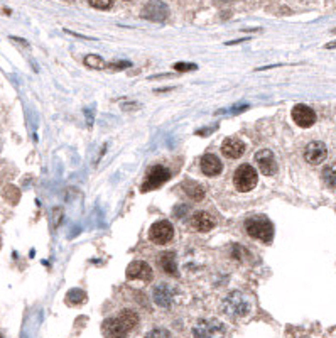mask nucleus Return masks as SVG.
<instances>
[{
    "label": "nucleus",
    "instance_id": "nucleus-24",
    "mask_svg": "<svg viewBox=\"0 0 336 338\" xmlns=\"http://www.w3.org/2000/svg\"><path fill=\"white\" fill-rule=\"evenodd\" d=\"M196 64L194 63H176L174 64V70L176 71H193L196 70Z\"/></svg>",
    "mask_w": 336,
    "mask_h": 338
},
{
    "label": "nucleus",
    "instance_id": "nucleus-3",
    "mask_svg": "<svg viewBox=\"0 0 336 338\" xmlns=\"http://www.w3.org/2000/svg\"><path fill=\"white\" fill-rule=\"evenodd\" d=\"M193 335L194 338H225L227 326L216 318H205L194 325Z\"/></svg>",
    "mask_w": 336,
    "mask_h": 338
},
{
    "label": "nucleus",
    "instance_id": "nucleus-2",
    "mask_svg": "<svg viewBox=\"0 0 336 338\" xmlns=\"http://www.w3.org/2000/svg\"><path fill=\"white\" fill-rule=\"evenodd\" d=\"M252 308H254L252 298L243 291H232L221 301V311L232 320H242V318L249 316Z\"/></svg>",
    "mask_w": 336,
    "mask_h": 338
},
{
    "label": "nucleus",
    "instance_id": "nucleus-5",
    "mask_svg": "<svg viewBox=\"0 0 336 338\" xmlns=\"http://www.w3.org/2000/svg\"><path fill=\"white\" fill-rule=\"evenodd\" d=\"M257 180H258L257 171H255L254 166H250V164L238 166L233 174L235 188L242 193H247V191H250V189H254L255 184H257Z\"/></svg>",
    "mask_w": 336,
    "mask_h": 338
},
{
    "label": "nucleus",
    "instance_id": "nucleus-28",
    "mask_svg": "<svg viewBox=\"0 0 336 338\" xmlns=\"http://www.w3.org/2000/svg\"><path fill=\"white\" fill-rule=\"evenodd\" d=\"M225 2H232V0H225Z\"/></svg>",
    "mask_w": 336,
    "mask_h": 338
},
{
    "label": "nucleus",
    "instance_id": "nucleus-27",
    "mask_svg": "<svg viewBox=\"0 0 336 338\" xmlns=\"http://www.w3.org/2000/svg\"><path fill=\"white\" fill-rule=\"evenodd\" d=\"M331 32H333V34H336V29H333V31H331Z\"/></svg>",
    "mask_w": 336,
    "mask_h": 338
},
{
    "label": "nucleus",
    "instance_id": "nucleus-26",
    "mask_svg": "<svg viewBox=\"0 0 336 338\" xmlns=\"http://www.w3.org/2000/svg\"><path fill=\"white\" fill-rule=\"evenodd\" d=\"M324 48H326V49H335L336 48V41H333V43H328Z\"/></svg>",
    "mask_w": 336,
    "mask_h": 338
},
{
    "label": "nucleus",
    "instance_id": "nucleus-8",
    "mask_svg": "<svg viewBox=\"0 0 336 338\" xmlns=\"http://www.w3.org/2000/svg\"><path fill=\"white\" fill-rule=\"evenodd\" d=\"M173 237H174V227L167 220H159L149 230V238L157 245L167 244V242L173 240Z\"/></svg>",
    "mask_w": 336,
    "mask_h": 338
},
{
    "label": "nucleus",
    "instance_id": "nucleus-12",
    "mask_svg": "<svg viewBox=\"0 0 336 338\" xmlns=\"http://www.w3.org/2000/svg\"><path fill=\"white\" fill-rule=\"evenodd\" d=\"M292 120L299 125V127L308 129V127H311V125L316 124V113L311 107L299 104L292 108Z\"/></svg>",
    "mask_w": 336,
    "mask_h": 338
},
{
    "label": "nucleus",
    "instance_id": "nucleus-19",
    "mask_svg": "<svg viewBox=\"0 0 336 338\" xmlns=\"http://www.w3.org/2000/svg\"><path fill=\"white\" fill-rule=\"evenodd\" d=\"M83 63H85L88 68H93V70H103V68L106 66L103 58H100V56H97V54H88L86 58L83 59Z\"/></svg>",
    "mask_w": 336,
    "mask_h": 338
},
{
    "label": "nucleus",
    "instance_id": "nucleus-14",
    "mask_svg": "<svg viewBox=\"0 0 336 338\" xmlns=\"http://www.w3.org/2000/svg\"><path fill=\"white\" fill-rule=\"evenodd\" d=\"M221 153L228 159H238L245 153V144L240 139H225L223 144H221Z\"/></svg>",
    "mask_w": 336,
    "mask_h": 338
},
{
    "label": "nucleus",
    "instance_id": "nucleus-20",
    "mask_svg": "<svg viewBox=\"0 0 336 338\" xmlns=\"http://www.w3.org/2000/svg\"><path fill=\"white\" fill-rule=\"evenodd\" d=\"M323 180L330 188H335L336 186V169L335 168H326L323 171Z\"/></svg>",
    "mask_w": 336,
    "mask_h": 338
},
{
    "label": "nucleus",
    "instance_id": "nucleus-22",
    "mask_svg": "<svg viewBox=\"0 0 336 338\" xmlns=\"http://www.w3.org/2000/svg\"><path fill=\"white\" fill-rule=\"evenodd\" d=\"M90 5L98 10H106L113 5V0H90Z\"/></svg>",
    "mask_w": 336,
    "mask_h": 338
},
{
    "label": "nucleus",
    "instance_id": "nucleus-4",
    "mask_svg": "<svg viewBox=\"0 0 336 338\" xmlns=\"http://www.w3.org/2000/svg\"><path fill=\"white\" fill-rule=\"evenodd\" d=\"M245 230L252 238H257L262 242H270L274 237V227L263 216H254L245 222Z\"/></svg>",
    "mask_w": 336,
    "mask_h": 338
},
{
    "label": "nucleus",
    "instance_id": "nucleus-15",
    "mask_svg": "<svg viewBox=\"0 0 336 338\" xmlns=\"http://www.w3.org/2000/svg\"><path fill=\"white\" fill-rule=\"evenodd\" d=\"M200 168L206 176H218L223 169V164L215 154H205L200 161Z\"/></svg>",
    "mask_w": 336,
    "mask_h": 338
},
{
    "label": "nucleus",
    "instance_id": "nucleus-25",
    "mask_svg": "<svg viewBox=\"0 0 336 338\" xmlns=\"http://www.w3.org/2000/svg\"><path fill=\"white\" fill-rule=\"evenodd\" d=\"M130 66V63L127 61H120V63H110L108 68H112V70H122V68H127Z\"/></svg>",
    "mask_w": 336,
    "mask_h": 338
},
{
    "label": "nucleus",
    "instance_id": "nucleus-11",
    "mask_svg": "<svg viewBox=\"0 0 336 338\" xmlns=\"http://www.w3.org/2000/svg\"><path fill=\"white\" fill-rule=\"evenodd\" d=\"M328 156V149L324 146V142L321 140H314V142H309L304 149V159L309 164L316 166V164H321V162L326 159Z\"/></svg>",
    "mask_w": 336,
    "mask_h": 338
},
{
    "label": "nucleus",
    "instance_id": "nucleus-6",
    "mask_svg": "<svg viewBox=\"0 0 336 338\" xmlns=\"http://www.w3.org/2000/svg\"><path fill=\"white\" fill-rule=\"evenodd\" d=\"M169 178H171V171L167 168H164V166H161V164L152 166V168L149 169V173H147L146 180H144L142 186H140V191H142V193L152 191V189L162 186L167 180H169Z\"/></svg>",
    "mask_w": 336,
    "mask_h": 338
},
{
    "label": "nucleus",
    "instance_id": "nucleus-9",
    "mask_svg": "<svg viewBox=\"0 0 336 338\" xmlns=\"http://www.w3.org/2000/svg\"><path fill=\"white\" fill-rule=\"evenodd\" d=\"M142 17L152 22H162L169 17V7L162 0H151L144 5Z\"/></svg>",
    "mask_w": 336,
    "mask_h": 338
},
{
    "label": "nucleus",
    "instance_id": "nucleus-29",
    "mask_svg": "<svg viewBox=\"0 0 336 338\" xmlns=\"http://www.w3.org/2000/svg\"><path fill=\"white\" fill-rule=\"evenodd\" d=\"M0 338H2V337H0Z\"/></svg>",
    "mask_w": 336,
    "mask_h": 338
},
{
    "label": "nucleus",
    "instance_id": "nucleus-7",
    "mask_svg": "<svg viewBox=\"0 0 336 338\" xmlns=\"http://www.w3.org/2000/svg\"><path fill=\"white\" fill-rule=\"evenodd\" d=\"M178 294L179 292L176 289V286H171L167 283H161L152 291V299H154V303L157 306L171 308L176 303V299H178Z\"/></svg>",
    "mask_w": 336,
    "mask_h": 338
},
{
    "label": "nucleus",
    "instance_id": "nucleus-17",
    "mask_svg": "<svg viewBox=\"0 0 336 338\" xmlns=\"http://www.w3.org/2000/svg\"><path fill=\"white\" fill-rule=\"evenodd\" d=\"M161 267L166 274L169 276H178V267H176V259H174V254L166 252L161 256Z\"/></svg>",
    "mask_w": 336,
    "mask_h": 338
},
{
    "label": "nucleus",
    "instance_id": "nucleus-13",
    "mask_svg": "<svg viewBox=\"0 0 336 338\" xmlns=\"http://www.w3.org/2000/svg\"><path fill=\"white\" fill-rule=\"evenodd\" d=\"M152 277H154L152 269L146 260H133L127 267V279H140L147 283Z\"/></svg>",
    "mask_w": 336,
    "mask_h": 338
},
{
    "label": "nucleus",
    "instance_id": "nucleus-10",
    "mask_svg": "<svg viewBox=\"0 0 336 338\" xmlns=\"http://www.w3.org/2000/svg\"><path fill=\"white\" fill-rule=\"evenodd\" d=\"M255 164H257L258 171H260L263 176H274L279 169L276 157H274L272 151L269 149H262L255 154Z\"/></svg>",
    "mask_w": 336,
    "mask_h": 338
},
{
    "label": "nucleus",
    "instance_id": "nucleus-16",
    "mask_svg": "<svg viewBox=\"0 0 336 338\" xmlns=\"http://www.w3.org/2000/svg\"><path fill=\"white\" fill-rule=\"evenodd\" d=\"M191 227L198 232H209L215 227V218L206 211H198L191 216Z\"/></svg>",
    "mask_w": 336,
    "mask_h": 338
},
{
    "label": "nucleus",
    "instance_id": "nucleus-23",
    "mask_svg": "<svg viewBox=\"0 0 336 338\" xmlns=\"http://www.w3.org/2000/svg\"><path fill=\"white\" fill-rule=\"evenodd\" d=\"M73 298L76 299L75 303H78V305H79V303H83V301H85V299H86V294H85V292H83V291H79V289H73V291L68 292L66 301H70V299H73Z\"/></svg>",
    "mask_w": 336,
    "mask_h": 338
},
{
    "label": "nucleus",
    "instance_id": "nucleus-21",
    "mask_svg": "<svg viewBox=\"0 0 336 338\" xmlns=\"http://www.w3.org/2000/svg\"><path fill=\"white\" fill-rule=\"evenodd\" d=\"M146 338H173V337H171V333L167 332V330H164V328H154V330H151V332L147 333Z\"/></svg>",
    "mask_w": 336,
    "mask_h": 338
},
{
    "label": "nucleus",
    "instance_id": "nucleus-1",
    "mask_svg": "<svg viewBox=\"0 0 336 338\" xmlns=\"http://www.w3.org/2000/svg\"><path fill=\"white\" fill-rule=\"evenodd\" d=\"M139 323L135 311L124 310L117 318H106L102 325L103 335L106 338H127V333Z\"/></svg>",
    "mask_w": 336,
    "mask_h": 338
},
{
    "label": "nucleus",
    "instance_id": "nucleus-18",
    "mask_svg": "<svg viewBox=\"0 0 336 338\" xmlns=\"http://www.w3.org/2000/svg\"><path fill=\"white\" fill-rule=\"evenodd\" d=\"M184 191L188 195V198H191L193 201H201L205 198V189L198 183H193V181H188L184 184Z\"/></svg>",
    "mask_w": 336,
    "mask_h": 338
}]
</instances>
